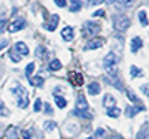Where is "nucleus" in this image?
<instances>
[{
	"label": "nucleus",
	"instance_id": "obj_1",
	"mask_svg": "<svg viewBox=\"0 0 149 139\" xmlns=\"http://www.w3.org/2000/svg\"><path fill=\"white\" fill-rule=\"evenodd\" d=\"M113 27L118 32H124L129 27V17L126 15H114L113 17Z\"/></svg>",
	"mask_w": 149,
	"mask_h": 139
},
{
	"label": "nucleus",
	"instance_id": "obj_2",
	"mask_svg": "<svg viewBox=\"0 0 149 139\" xmlns=\"http://www.w3.org/2000/svg\"><path fill=\"white\" fill-rule=\"evenodd\" d=\"M101 30V25L100 23H96V22H85V25H83V35H96V33Z\"/></svg>",
	"mask_w": 149,
	"mask_h": 139
},
{
	"label": "nucleus",
	"instance_id": "obj_3",
	"mask_svg": "<svg viewBox=\"0 0 149 139\" xmlns=\"http://www.w3.org/2000/svg\"><path fill=\"white\" fill-rule=\"evenodd\" d=\"M68 80H70V83H71L74 88H80V86L83 85V75H80L78 71H70Z\"/></svg>",
	"mask_w": 149,
	"mask_h": 139
},
{
	"label": "nucleus",
	"instance_id": "obj_4",
	"mask_svg": "<svg viewBox=\"0 0 149 139\" xmlns=\"http://www.w3.org/2000/svg\"><path fill=\"white\" fill-rule=\"evenodd\" d=\"M25 25H27V23H25L23 18H17V20H13L10 25H8V32L15 33V32H18V30H22V28H25Z\"/></svg>",
	"mask_w": 149,
	"mask_h": 139
},
{
	"label": "nucleus",
	"instance_id": "obj_5",
	"mask_svg": "<svg viewBox=\"0 0 149 139\" xmlns=\"http://www.w3.org/2000/svg\"><path fill=\"white\" fill-rule=\"evenodd\" d=\"M103 47V38H93V40H88L86 43V50H96V48H101Z\"/></svg>",
	"mask_w": 149,
	"mask_h": 139
},
{
	"label": "nucleus",
	"instance_id": "obj_6",
	"mask_svg": "<svg viewBox=\"0 0 149 139\" xmlns=\"http://www.w3.org/2000/svg\"><path fill=\"white\" fill-rule=\"evenodd\" d=\"M114 63H116V55H114V53H108L106 56H104V60H103L104 68H113Z\"/></svg>",
	"mask_w": 149,
	"mask_h": 139
},
{
	"label": "nucleus",
	"instance_id": "obj_7",
	"mask_svg": "<svg viewBox=\"0 0 149 139\" xmlns=\"http://www.w3.org/2000/svg\"><path fill=\"white\" fill-rule=\"evenodd\" d=\"M74 111H88V103H86V99H85V96H83V95H80V96H78V103H76Z\"/></svg>",
	"mask_w": 149,
	"mask_h": 139
},
{
	"label": "nucleus",
	"instance_id": "obj_8",
	"mask_svg": "<svg viewBox=\"0 0 149 139\" xmlns=\"http://www.w3.org/2000/svg\"><path fill=\"white\" fill-rule=\"evenodd\" d=\"M104 80L109 81L111 85H116L118 90H123V86H121V81L118 80V76L114 75V73H109V75H104Z\"/></svg>",
	"mask_w": 149,
	"mask_h": 139
},
{
	"label": "nucleus",
	"instance_id": "obj_9",
	"mask_svg": "<svg viewBox=\"0 0 149 139\" xmlns=\"http://www.w3.org/2000/svg\"><path fill=\"white\" fill-rule=\"evenodd\" d=\"M61 37H63L65 42H71V40H73V37H74L73 28H71V27H65L63 32H61Z\"/></svg>",
	"mask_w": 149,
	"mask_h": 139
},
{
	"label": "nucleus",
	"instance_id": "obj_10",
	"mask_svg": "<svg viewBox=\"0 0 149 139\" xmlns=\"http://www.w3.org/2000/svg\"><path fill=\"white\" fill-rule=\"evenodd\" d=\"M15 50L20 53V56H27V55L30 53V50L27 48V45H25V43H22V42H17L15 43Z\"/></svg>",
	"mask_w": 149,
	"mask_h": 139
},
{
	"label": "nucleus",
	"instance_id": "obj_11",
	"mask_svg": "<svg viewBox=\"0 0 149 139\" xmlns=\"http://www.w3.org/2000/svg\"><path fill=\"white\" fill-rule=\"evenodd\" d=\"M141 47H143V40L139 37H134L133 40H131V51H133V53H138Z\"/></svg>",
	"mask_w": 149,
	"mask_h": 139
},
{
	"label": "nucleus",
	"instance_id": "obj_12",
	"mask_svg": "<svg viewBox=\"0 0 149 139\" xmlns=\"http://www.w3.org/2000/svg\"><path fill=\"white\" fill-rule=\"evenodd\" d=\"M126 96H128L129 99H131V101H133V103H134V104H136V106H138V108H141V111H143V109H144L143 103L139 101V98L136 96V95H134V93H133V91H131V90H128V91H126Z\"/></svg>",
	"mask_w": 149,
	"mask_h": 139
},
{
	"label": "nucleus",
	"instance_id": "obj_13",
	"mask_svg": "<svg viewBox=\"0 0 149 139\" xmlns=\"http://www.w3.org/2000/svg\"><path fill=\"white\" fill-rule=\"evenodd\" d=\"M58 15H53L52 17V22H50V23H45V25H43V28H47V30H50V32H53L55 28H56V25H58Z\"/></svg>",
	"mask_w": 149,
	"mask_h": 139
},
{
	"label": "nucleus",
	"instance_id": "obj_14",
	"mask_svg": "<svg viewBox=\"0 0 149 139\" xmlns=\"http://www.w3.org/2000/svg\"><path fill=\"white\" fill-rule=\"evenodd\" d=\"M100 91H101V86L98 85V83H90L88 85V93L96 96V95H100Z\"/></svg>",
	"mask_w": 149,
	"mask_h": 139
},
{
	"label": "nucleus",
	"instance_id": "obj_15",
	"mask_svg": "<svg viewBox=\"0 0 149 139\" xmlns=\"http://www.w3.org/2000/svg\"><path fill=\"white\" fill-rule=\"evenodd\" d=\"M12 93H13V95H17V96H18V99H20V98H27V91H25V88H23V86H15V88H12Z\"/></svg>",
	"mask_w": 149,
	"mask_h": 139
},
{
	"label": "nucleus",
	"instance_id": "obj_16",
	"mask_svg": "<svg viewBox=\"0 0 149 139\" xmlns=\"http://www.w3.org/2000/svg\"><path fill=\"white\" fill-rule=\"evenodd\" d=\"M138 18H139V22H141V25H143V27H148L149 20H148V15H146V12H144V10H139Z\"/></svg>",
	"mask_w": 149,
	"mask_h": 139
},
{
	"label": "nucleus",
	"instance_id": "obj_17",
	"mask_svg": "<svg viewBox=\"0 0 149 139\" xmlns=\"http://www.w3.org/2000/svg\"><path fill=\"white\" fill-rule=\"evenodd\" d=\"M141 111V108H133V106H128L126 108V116H129V118H134V116H136V114H138V113Z\"/></svg>",
	"mask_w": 149,
	"mask_h": 139
},
{
	"label": "nucleus",
	"instance_id": "obj_18",
	"mask_svg": "<svg viewBox=\"0 0 149 139\" xmlns=\"http://www.w3.org/2000/svg\"><path fill=\"white\" fill-rule=\"evenodd\" d=\"M119 114H121V111H119V108H116V106L108 108V116H109V118H118Z\"/></svg>",
	"mask_w": 149,
	"mask_h": 139
},
{
	"label": "nucleus",
	"instance_id": "obj_19",
	"mask_svg": "<svg viewBox=\"0 0 149 139\" xmlns=\"http://www.w3.org/2000/svg\"><path fill=\"white\" fill-rule=\"evenodd\" d=\"M48 68L52 70V71H56V70L61 68V61H60V60H52L50 65H48Z\"/></svg>",
	"mask_w": 149,
	"mask_h": 139
},
{
	"label": "nucleus",
	"instance_id": "obj_20",
	"mask_svg": "<svg viewBox=\"0 0 149 139\" xmlns=\"http://www.w3.org/2000/svg\"><path fill=\"white\" fill-rule=\"evenodd\" d=\"M30 78V83H32L33 86H42L43 85V78L42 76H28Z\"/></svg>",
	"mask_w": 149,
	"mask_h": 139
},
{
	"label": "nucleus",
	"instance_id": "obj_21",
	"mask_svg": "<svg viewBox=\"0 0 149 139\" xmlns=\"http://www.w3.org/2000/svg\"><path fill=\"white\" fill-rule=\"evenodd\" d=\"M148 134H149V123H146L143 129H141V133L138 134V139H148Z\"/></svg>",
	"mask_w": 149,
	"mask_h": 139
},
{
	"label": "nucleus",
	"instance_id": "obj_22",
	"mask_svg": "<svg viewBox=\"0 0 149 139\" xmlns=\"http://www.w3.org/2000/svg\"><path fill=\"white\" fill-rule=\"evenodd\" d=\"M114 103H116V99H114L111 95H106V96H104V106H106V108L114 106Z\"/></svg>",
	"mask_w": 149,
	"mask_h": 139
},
{
	"label": "nucleus",
	"instance_id": "obj_23",
	"mask_svg": "<svg viewBox=\"0 0 149 139\" xmlns=\"http://www.w3.org/2000/svg\"><path fill=\"white\" fill-rule=\"evenodd\" d=\"M55 103H56V106L61 108V109H63V108H66V104H68V103H66V99H65V98H61V96H55Z\"/></svg>",
	"mask_w": 149,
	"mask_h": 139
},
{
	"label": "nucleus",
	"instance_id": "obj_24",
	"mask_svg": "<svg viewBox=\"0 0 149 139\" xmlns=\"http://www.w3.org/2000/svg\"><path fill=\"white\" fill-rule=\"evenodd\" d=\"M80 8H81V2H80V0H71L70 10H71V12H78Z\"/></svg>",
	"mask_w": 149,
	"mask_h": 139
},
{
	"label": "nucleus",
	"instance_id": "obj_25",
	"mask_svg": "<svg viewBox=\"0 0 149 139\" xmlns=\"http://www.w3.org/2000/svg\"><path fill=\"white\" fill-rule=\"evenodd\" d=\"M73 114L80 116V118H85V119H91V113H90V109H88V111H73Z\"/></svg>",
	"mask_w": 149,
	"mask_h": 139
},
{
	"label": "nucleus",
	"instance_id": "obj_26",
	"mask_svg": "<svg viewBox=\"0 0 149 139\" xmlns=\"http://www.w3.org/2000/svg\"><path fill=\"white\" fill-rule=\"evenodd\" d=\"M129 73H131L133 78H138V76H143V70H139L138 66H131V71Z\"/></svg>",
	"mask_w": 149,
	"mask_h": 139
},
{
	"label": "nucleus",
	"instance_id": "obj_27",
	"mask_svg": "<svg viewBox=\"0 0 149 139\" xmlns=\"http://www.w3.org/2000/svg\"><path fill=\"white\" fill-rule=\"evenodd\" d=\"M8 55H10L12 61H15V63H18V61H20V55H17V50L15 48H12L10 51H8Z\"/></svg>",
	"mask_w": 149,
	"mask_h": 139
},
{
	"label": "nucleus",
	"instance_id": "obj_28",
	"mask_svg": "<svg viewBox=\"0 0 149 139\" xmlns=\"http://www.w3.org/2000/svg\"><path fill=\"white\" fill-rule=\"evenodd\" d=\"M45 53H47V48L45 47H38L35 55H37V58H45Z\"/></svg>",
	"mask_w": 149,
	"mask_h": 139
},
{
	"label": "nucleus",
	"instance_id": "obj_29",
	"mask_svg": "<svg viewBox=\"0 0 149 139\" xmlns=\"http://www.w3.org/2000/svg\"><path fill=\"white\" fill-rule=\"evenodd\" d=\"M116 3L118 5H121V7H129V5H133L134 3V0H116Z\"/></svg>",
	"mask_w": 149,
	"mask_h": 139
},
{
	"label": "nucleus",
	"instance_id": "obj_30",
	"mask_svg": "<svg viewBox=\"0 0 149 139\" xmlns=\"http://www.w3.org/2000/svg\"><path fill=\"white\" fill-rule=\"evenodd\" d=\"M8 114H10V111L3 106V103L0 101V116H8Z\"/></svg>",
	"mask_w": 149,
	"mask_h": 139
},
{
	"label": "nucleus",
	"instance_id": "obj_31",
	"mask_svg": "<svg viewBox=\"0 0 149 139\" xmlns=\"http://www.w3.org/2000/svg\"><path fill=\"white\" fill-rule=\"evenodd\" d=\"M104 136H106V131H104L103 128H98V129H96V138H98V139H103Z\"/></svg>",
	"mask_w": 149,
	"mask_h": 139
},
{
	"label": "nucleus",
	"instance_id": "obj_32",
	"mask_svg": "<svg viewBox=\"0 0 149 139\" xmlns=\"http://www.w3.org/2000/svg\"><path fill=\"white\" fill-rule=\"evenodd\" d=\"M7 136H8L10 139H17V133H15V128H13V126L7 131Z\"/></svg>",
	"mask_w": 149,
	"mask_h": 139
},
{
	"label": "nucleus",
	"instance_id": "obj_33",
	"mask_svg": "<svg viewBox=\"0 0 149 139\" xmlns=\"http://www.w3.org/2000/svg\"><path fill=\"white\" fill-rule=\"evenodd\" d=\"M103 2H104V0H88V2H86V5H88V7H93V5H101Z\"/></svg>",
	"mask_w": 149,
	"mask_h": 139
},
{
	"label": "nucleus",
	"instance_id": "obj_34",
	"mask_svg": "<svg viewBox=\"0 0 149 139\" xmlns=\"http://www.w3.org/2000/svg\"><path fill=\"white\" fill-rule=\"evenodd\" d=\"M42 109V99H35V104H33V111L38 113Z\"/></svg>",
	"mask_w": 149,
	"mask_h": 139
},
{
	"label": "nucleus",
	"instance_id": "obj_35",
	"mask_svg": "<svg viewBox=\"0 0 149 139\" xmlns=\"http://www.w3.org/2000/svg\"><path fill=\"white\" fill-rule=\"evenodd\" d=\"M33 70H35V63H30V65L27 66V70H25V71H27V76H32Z\"/></svg>",
	"mask_w": 149,
	"mask_h": 139
},
{
	"label": "nucleus",
	"instance_id": "obj_36",
	"mask_svg": "<svg viewBox=\"0 0 149 139\" xmlns=\"http://www.w3.org/2000/svg\"><path fill=\"white\" fill-rule=\"evenodd\" d=\"M22 138L23 139H32V131H23V133H22Z\"/></svg>",
	"mask_w": 149,
	"mask_h": 139
},
{
	"label": "nucleus",
	"instance_id": "obj_37",
	"mask_svg": "<svg viewBox=\"0 0 149 139\" xmlns=\"http://www.w3.org/2000/svg\"><path fill=\"white\" fill-rule=\"evenodd\" d=\"M55 126H56V124H55L53 121H50V123H47V124H45V128H47L48 131H52V129H55Z\"/></svg>",
	"mask_w": 149,
	"mask_h": 139
},
{
	"label": "nucleus",
	"instance_id": "obj_38",
	"mask_svg": "<svg viewBox=\"0 0 149 139\" xmlns=\"http://www.w3.org/2000/svg\"><path fill=\"white\" fill-rule=\"evenodd\" d=\"M141 91H143L144 95H146V96L149 98V85H144L143 88H141Z\"/></svg>",
	"mask_w": 149,
	"mask_h": 139
},
{
	"label": "nucleus",
	"instance_id": "obj_39",
	"mask_svg": "<svg viewBox=\"0 0 149 139\" xmlns=\"http://www.w3.org/2000/svg\"><path fill=\"white\" fill-rule=\"evenodd\" d=\"M55 3H56L58 7H61V8H63V7L66 5V0H55Z\"/></svg>",
	"mask_w": 149,
	"mask_h": 139
},
{
	"label": "nucleus",
	"instance_id": "obj_40",
	"mask_svg": "<svg viewBox=\"0 0 149 139\" xmlns=\"http://www.w3.org/2000/svg\"><path fill=\"white\" fill-rule=\"evenodd\" d=\"M7 45H8V42H7V40H2V42H0V51H2V50L5 48Z\"/></svg>",
	"mask_w": 149,
	"mask_h": 139
},
{
	"label": "nucleus",
	"instance_id": "obj_41",
	"mask_svg": "<svg viewBox=\"0 0 149 139\" xmlns=\"http://www.w3.org/2000/svg\"><path fill=\"white\" fill-rule=\"evenodd\" d=\"M103 15H104V12L103 10H96L95 12V17H103Z\"/></svg>",
	"mask_w": 149,
	"mask_h": 139
},
{
	"label": "nucleus",
	"instance_id": "obj_42",
	"mask_svg": "<svg viewBox=\"0 0 149 139\" xmlns=\"http://www.w3.org/2000/svg\"><path fill=\"white\" fill-rule=\"evenodd\" d=\"M45 111H47L48 114H52V108H50V106H48V104H47V106H45Z\"/></svg>",
	"mask_w": 149,
	"mask_h": 139
},
{
	"label": "nucleus",
	"instance_id": "obj_43",
	"mask_svg": "<svg viewBox=\"0 0 149 139\" xmlns=\"http://www.w3.org/2000/svg\"><path fill=\"white\" fill-rule=\"evenodd\" d=\"M111 139H123V138H119V136H114V138H111Z\"/></svg>",
	"mask_w": 149,
	"mask_h": 139
},
{
	"label": "nucleus",
	"instance_id": "obj_44",
	"mask_svg": "<svg viewBox=\"0 0 149 139\" xmlns=\"http://www.w3.org/2000/svg\"><path fill=\"white\" fill-rule=\"evenodd\" d=\"M108 2H109V3H114V2H116V0H108Z\"/></svg>",
	"mask_w": 149,
	"mask_h": 139
},
{
	"label": "nucleus",
	"instance_id": "obj_45",
	"mask_svg": "<svg viewBox=\"0 0 149 139\" xmlns=\"http://www.w3.org/2000/svg\"><path fill=\"white\" fill-rule=\"evenodd\" d=\"M86 139H95V138H86Z\"/></svg>",
	"mask_w": 149,
	"mask_h": 139
},
{
	"label": "nucleus",
	"instance_id": "obj_46",
	"mask_svg": "<svg viewBox=\"0 0 149 139\" xmlns=\"http://www.w3.org/2000/svg\"><path fill=\"white\" fill-rule=\"evenodd\" d=\"M148 139H149V134H148Z\"/></svg>",
	"mask_w": 149,
	"mask_h": 139
}]
</instances>
